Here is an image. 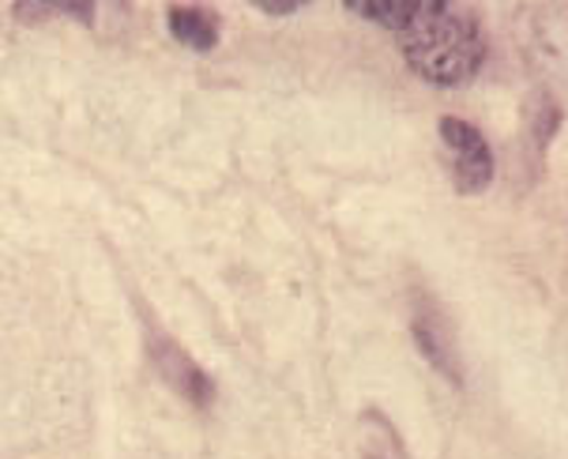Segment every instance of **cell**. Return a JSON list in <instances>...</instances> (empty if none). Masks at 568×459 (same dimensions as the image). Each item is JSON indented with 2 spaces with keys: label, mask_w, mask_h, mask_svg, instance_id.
Segmentation results:
<instances>
[{
  "label": "cell",
  "mask_w": 568,
  "mask_h": 459,
  "mask_svg": "<svg viewBox=\"0 0 568 459\" xmlns=\"http://www.w3.org/2000/svg\"><path fill=\"white\" fill-rule=\"evenodd\" d=\"M396 42L410 72L437 88L467 83L486 61L483 23L467 8L440 4V0H414L410 16L396 31Z\"/></svg>",
  "instance_id": "obj_1"
},
{
  "label": "cell",
  "mask_w": 568,
  "mask_h": 459,
  "mask_svg": "<svg viewBox=\"0 0 568 459\" xmlns=\"http://www.w3.org/2000/svg\"><path fill=\"white\" fill-rule=\"evenodd\" d=\"M440 143L448 151V166H452V185L464 196L486 193L489 181H494V151H489V140L464 118H445L437 121Z\"/></svg>",
  "instance_id": "obj_2"
},
{
  "label": "cell",
  "mask_w": 568,
  "mask_h": 459,
  "mask_svg": "<svg viewBox=\"0 0 568 459\" xmlns=\"http://www.w3.org/2000/svg\"><path fill=\"white\" fill-rule=\"evenodd\" d=\"M410 339L422 358H426L448 385L464 388V354H459L456 332H452V324L445 320V313H440L437 305H426V302L414 305Z\"/></svg>",
  "instance_id": "obj_3"
},
{
  "label": "cell",
  "mask_w": 568,
  "mask_h": 459,
  "mask_svg": "<svg viewBox=\"0 0 568 459\" xmlns=\"http://www.w3.org/2000/svg\"><path fill=\"white\" fill-rule=\"evenodd\" d=\"M148 354H151V366H155L159 377L166 380L178 396H185L189 404L207 407L211 399H215V380L192 361V354L181 347V343H173L170 336H162V332H151Z\"/></svg>",
  "instance_id": "obj_4"
},
{
  "label": "cell",
  "mask_w": 568,
  "mask_h": 459,
  "mask_svg": "<svg viewBox=\"0 0 568 459\" xmlns=\"http://www.w3.org/2000/svg\"><path fill=\"white\" fill-rule=\"evenodd\" d=\"M166 23L178 42H185L189 50H200V53L215 50L219 31H223V19H219L215 8H196V4L166 8Z\"/></svg>",
  "instance_id": "obj_5"
},
{
  "label": "cell",
  "mask_w": 568,
  "mask_h": 459,
  "mask_svg": "<svg viewBox=\"0 0 568 459\" xmlns=\"http://www.w3.org/2000/svg\"><path fill=\"white\" fill-rule=\"evenodd\" d=\"M358 448H362V459H410L407 445H403V437H399V429L392 426V418L381 415L377 407L362 410Z\"/></svg>",
  "instance_id": "obj_6"
},
{
  "label": "cell",
  "mask_w": 568,
  "mask_h": 459,
  "mask_svg": "<svg viewBox=\"0 0 568 459\" xmlns=\"http://www.w3.org/2000/svg\"><path fill=\"white\" fill-rule=\"evenodd\" d=\"M557 129H561V106H557V99L550 91H535L524 106V136L531 155H542L550 147Z\"/></svg>",
  "instance_id": "obj_7"
}]
</instances>
